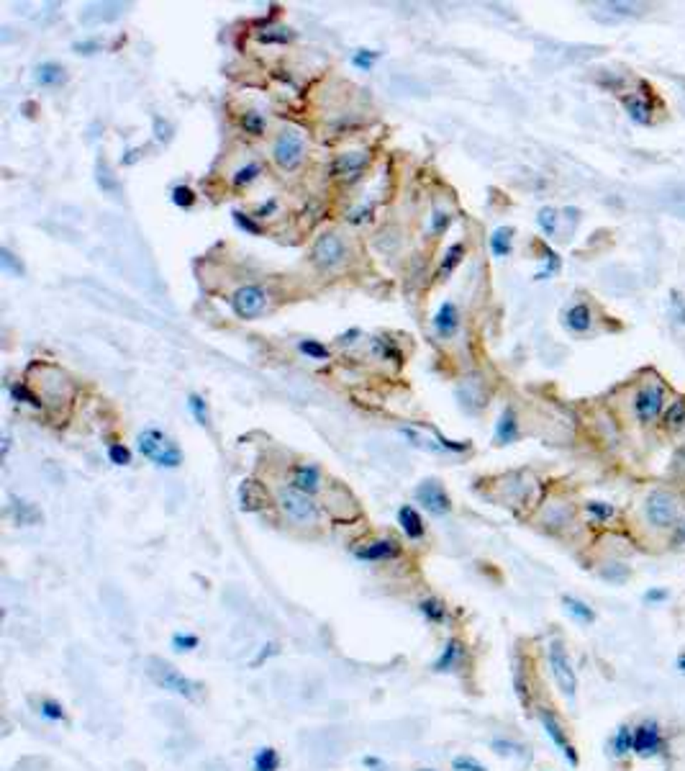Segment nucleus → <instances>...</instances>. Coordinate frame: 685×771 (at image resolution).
I'll use <instances>...</instances> for the list:
<instances>
[{"label": "nucleus", "instance_id": "1", "mask_svg": "<svg viewBox=\"0 0 685 771\" xmlns=\"http://www.w3.org/2000/svg\"><path fill=\"white\" fill-rule=\"evenodd\" d=\"M147 674H149V679L157 684V687L167 689V692L182 697V699H198L203 692L201 684L193 682V679H187L185 674H180L178 668L162 659L147 661Z\"/></svg>", "mask_w": 685, "mask_h": 771}, {"label": "nucleus", "instance_id": "2", "mask_svg": "<svg viewBox=\"0 0 685 771\" xmlns=\"http://www.w3.org/2000/svg\"><path fill=\"white\" fill-rule=\"evenodd\" d=\"M644 517L655 530H672L680 524V499L670 488H652L644 499Z\"/></svg>", "mask_w": 685, "mask_h": 771}, {"label": "nucleus", "instance_id": "3", "mask_svg": "<svg viewBox=\"0 0 685 771\" xmlns=\"http://www.w3.org/2000/svg\"><path fill=\"white\" fill-rule=\"evenodd\" d=\"M136 442H139V453H142L147 460H152L154 465H159V468H178V465L182 463V453H180V448L162 432V429H154V427L144 429V432H139Z\"/></svg>", "mask_w": 685, "mask_h": 771}, {"label": "nucleus", "instance_id": "4", "mask_svg": "<svg viewBox=\"0 0 685 771\" xmlns=\"http://www.w3.org/2000/svg\"><path fill=\"white\" fill-rule=\"evenodd\" d=\"M305 160V136L300 129H283L272 142V162L277 170L295 172Z\"/></svg>", "mask_w": 685, "mask_h": 771}, {"label": "nucleus", "instance_id": "5", "mask_svg": "<svg viewBox=\"0 0 685 771\" xmlns=\"http://www.w3.org/2000/svg\"><path fill=\"white\" fill-rule=\"evenodd\" d=\"M277 507H280V512H283L291 522L300 524V527L316 524L321 517L319 504L313 502V496L303 494V491H298V488H293V486L277 488Z\"/></svg>", "mask_w": 685, "mask_h": 771}, {"label": "nucleus", "instance_id": "6", "mask_svg": "<svg viewBox=\"0 0 685 771\" xmlns=\"http://www.w3.org/2000/svg\"><path fill=\"white\" fill-rule=\"evenodd\" d=\"M547 661H550L552 679H554V684L559 687V692H562L567 699H573L575 692H578V674H575L570 653H567L562 640H552L550 648H547Z\"/></svg>", "mask_w": 685, "mask_h": 771}, {"label": "nucleus", "instance_id": "7", "mask_svg": "<svg viewBox=\"0 0 685 771\" xmlns=\"http://www.w3.org/2000/svg\"><path fill=\"white\" fill-rule=\"evenodd\" d=\"M632 409H634V417H637L639 425L655 422L657 417L667 409V389H665L663 383H647V386H641V389L634 394Z\"/></svg>", "mask_w": 685, "mask_h": 771}, {"label": "nucleus", "instance_id": "8", "mask_svg": "<svg viewBox=\"0 0 685 771\" xmlns=\"http://www.w3.org/2000/svg\"><path fill=\"white\" fill-rule=\"evenodd\" d=\"M347 255H350V247L336 232H324L311 247V260L324 270L339 268L347 260Z\"/></svg>", "mask_w": 685, "mask_h": 771}, {"label": "nucleus", "instance_id": "9", "mask_svg": "<svg viewBox=\"0 0 685 771\" xmlns=\"http://www.w3.org/2000/svg\"><path fill=\"white\" fill-rule=\"evenodd\" d=\"M665 751V735L663 727L655 718L641 720L639 725L634 727V749L632 753L639 758H655Z\"/></svg>", "mask_w": 685, "mask_h": 771}, {"label": "nucleus", "instance_id": "10", "mask_svg": "<svg viewBox=\"0 0 685 771\" xmlns=\"http://www.w3.org/2000/svg\"><path fill=\"white\" fill-rule=\"evenodd\" d=\"M229 306L239 319H257L267 309V293L260 285H241L231 293Z\"/></svg>", "mask_w": 685, "mask_h": 771}, {"label": "nucleus", "instance_id": "11", "mask_svg": "<svg viewBox=\"0 0 685 771\" xmlns=\"http://www.w3.org/2000/svg\"><path fill=\"white\" fill-rule=\"evenodd\" d=\"M539 723H542L544 733L550 735V741L554 743V746L559 749V753L565 756L567 764L570 766L580 764V756H578V751H575V746H573V741H570V735H567L565 725L559 723V718L550 710V707H539Z\"/></svg>", "mask_w": 685, "mask_h": 771}, {"label": "nucleus", "instance_id": "12", "mask_svg": "<svg viewBox=\"0 0 685 771\" xmlns=\"http://www.w3.org/2000/svg\"><path fill=\"white\" fill-rule=\"evenodd\" d=\"M367 165H370V155H367V152H344V155H339V157L331 162V178L352 183V180L362 178V172L367 170Z\"/></svg>", "mask_w": 685, "mask_h": 771}, {"label": "nucleus", "instance_id": "13", "mask_svg": "<svg viewBox=\"0 0 685 771\" xmlns=\"http://www.w3.org/2000/svg\"><path fill=\"white\" fill-rule=\"evenodd\" d=\"M416 499H418V504H424V510H429L432 514L444 517L452 512V499H449V494L441 488L439 481H424V484L416 488Z\"/></svg>", "mask_w": 685, "mask_h": 771}, {"label": "nucleus", "instance_id": "14", "mask_svg": "<svg viewBox=\"0 0 685 771\" xmlns=\"http://www.w3.org/2000/svg\"><path fill=\"white\" fill-rule=\"evenodd\" d=\"M401 555V545L398 540L393 538H378L370 540V543H362V545L354 548V558L359 561H390V558H398Z\"/></svg>", "mask_w": 685, "mask_h": 771}, {"label": "nucleus", "instance_id": "15", "mask_svg": "<svg viewBox=\"0 0 685 771\" xmlns=\"http://www.w3.org/2000/svg\"><path fill=\"white\" fill-rule=\"evenodd\" d=\"M291 484L288 486L293 488H298V491H303V494L313 496V494H319L321 491V471L316 468L313 463H298V465H293L291 468Z\"/></svg>", "mask_w": 685, "mask_h": 771}, {"label": "nucleus", "instance_id": "16", "mask_svg": "<svg viewBox=\"0 0 685 771\" xmlns=\"http://www.w3.org/2000/svg\"><path fill=\"white\" fill-rule=\"evenodd\" d=\"M267 504L270 494L265 491V486H262L260 481L252 479L241 481V486H239V507H241V512H260Z\"/></svg>", "mask_w": 685, "mask_h": 771}, {"label": "nucleus", "instance_id": "17", "mask_svg": "<svg viewBox=\"0 0 685 771\" xmlns=\"http://www.w3.org/2000/svg\"><path fill=\"white\" fill-rule=\"evenodd\" d=\"M432 324L439 337H452V335L460 330V309H457L455 301H444V304L437 309Z\"/></svg>", "mask_w": 685, "mask_h": 771}, {"label": "nucleus", "instance_id": "18", "mask_svg": "<svg viewBox=\"0 0 685 771\" xmlns=\"http://www.w3.org/2000/svg\"><path fill=\"white\" fill-rule=\"evenodd\" d=\"M621 103H624V111L629 113V119H632L634 124H641V127L652 124V113H655V108H652V103H649L647 93L624 96L621 98Z\"/></svg>", "mask_w": 685, "mask_h": 771}, {"label": "nucleus", "instance_id": "19", "mask_svg": "<svg viewBox=\"0 0 685 771\" xmlns=\"http://www.w3.org/2000/svg\"><path fill=\"white\" fill-rule=\"evenodd\" d=\"M562 322H565V327L573 332V335H585V332H590V327H593V311H590V306L585 301H578V304H573V306L565 311Z\"/></svg>", "mask_w": 685, "mask_h": 771}, {"label": "nucleus", "instance_id": "20", "mask_svg": "<svg viewBox=\"0 0 685 771\" xmlns=\"http://www.w3.org/2000/svg\"><path fill=\"white\" fill-rule=\"evenodd\" d=\"M465 661V645L460 640H449L444 648H441L439 659L434 661V671L437 674H449V671H457Z\"/></svg>", "mask_w": 685, "mask_h": 771}, {"label": "nucleus", "instance_id": "21", "mask_svg": "<svg viewBox=\"0 0 685 771\" xmlns=\"http://www.w3.org/2000/svg\"><path fill=\"white\" fill-rule=\"evenodd\" d=\"M519 437V417L514 406H506L496 422V442L498 445H511Z\"/></svg>", "mask_w": 685, "mask_h": 771}, {"label": "nucleus", "instance_id": "22", "mask_svg": "<svg viewBox=\"0 0 685 771\" xmlns=\"http://www.w3.org/2000/svg\"><path fill=\"white\" fill-rule=\"evenodd\" d=\"M398 524H401V530L406 532V538H411V540H421L426 535L424 519H421L416 507H411V504H406V507L398 510Z\"/></svg>", "mask_w": 685, "mask_h": 771}, {"label": "nucleus", "instance_id": "23", "mask_svg": "<svg viewBox=\"0 0 685 771\" xmlns=\"http://www.w3.org/2000/svg\"><path fill=\"white\" fill-rule=\"evenodd\" d=\"M34 80H36L39 85H44V88H57V85H62L67 80V72H65V67L57 65V62H41V65L34 70Z\"/></svg>", "mask_w": 685, "mask_h": 771}, {"label": "nucleus", "instance_id": "24", "mask_svg": "<svg viewBox=\"0 0 685 771\" xmlns=\"http://www.w3.org/2000/svg\"><path fill=\"white\" fill-rule=\"evenodd\" d=\"M418 612L424 614L426 622L432 625H444L449 620V607L439 600V597H426V600L418 602Z\"/></svg>", "mask_w": 685, "mask_h": 771}, {"label": "nucleus", "instance_id": "25", "mask_svg": "<svg viewBox=\"0 0 685 771\" xmlns=\"http://www.w3.org/2000/svg\"><path fill=\"white\" fill-rule=\"evenodd\" d=\"M491 252L493 257H508L511 255V247H514V226H498L491 232Z\"/></svg>", "mask_w": 685, "mask_h": 771}, {"label": "nucleus", "instance_id": "26", "mask_svg": "<svg viewBox=\"0 0 685 771\" xmlns=\"http://www.w3.org/2000/svg\"><path fill=\"white\" fill-rule=\"evenodd\" d=\"M562 604H565L567 614L575 617L578 622H583V625H593V622H596V612H593V607H588L583 600L573 597V594H565V597H562Z\"/></svg>", "mask_w": 685, "mask_h": 771}, {"label": "nucleus", "instance_id": "27", "mask_svg": "<svg viewBox=\"0 0 685 771\" xmlns=\"http://www.w3.org/2000/svg\"><path fill=\"white\" fill-rule=\"evenodd\" d=\"M632 749H634V727L621 725L613 733V738H611V753L616 758H624L632 753Z\"/></svg>", "mask_w": 685, "mask_h": 771}, {"label": "nucleus", "instance_id": "28", "mask_svg": "<svg viewBox=\"0 0 685 771\" xmlns=\"http://www.w3.org/2000/svg\"><path fill=\"white\" fill-rule=\"evenodd\" d=\"M262 175V165L260 162H246V165L237 167L231 172V188H246L252 186L254 180Z\"/></svg>", "mask_w": 685, "mask_h": 771}, {"label": "nucleus", "instance_id": "29", "mask_svg": "<svg viewBox=\"0 0 685 771\" xmlns=\"http://www.w3.org/2000/svg\"><path fill=\"white\" fill-rule=\"evenodd\" d=\"M252 769L254 771H277L280 769V753H277L272 746H265V749H260L254 753Z\"/></svg>", "mask_w": 685, "mask_h": 771}, {"label": "nucleus", "instance_id": "30", "mask_svg": "<svg viewBox=\"0 0 685 771\" xmlns=\"http://www.w3.org/2000/svg\"><path fill=\"white\" fill-rule=\"evenodd\" d=\"M585 514L590 517L593 524H606L608 519L616 517V507L608 502H588L585 504Z\"/></svg>", "mask_w": 685, "mask_h": 771}, {"label": "nucleus", "instance_id": "31", "mask_svg": "<svg viewBox=\"0 0 685 771\" xmlns=\"http://www.w3.org/2000/svg\"><path fill=\"white\" fill-rule=\"evenodd\" d=\"M462 257H465V245H462V242H455V245H452V247H449L447 252H444V260H441L439 273H437V276H439V278H447L449 273H452V270H455L457 265L462 262Z\"/></svg>", "mask_w": 685, "mask_h": 771}, {"label": "nucleus", "instance_id": "32", "mask_svg": "<svg viewBox=\"0 0 685 771\" xmlns=\"http://www.w3.org/2000/svg\"><path fill=\"white\" fill-rule=\"evenodd\" d=\"M187 409L193 412L195 422H198L201 427H208V425H211V412H208V404H206V399H203L201 394H190V396H187Z\"/></svg>", "mask_w": 685, "mask_h": 771}, {"label": "nucleus", "instance_id": "33", "mask_svg": "<svg viewBox=\"0 0 685 771\" xmlns=\"http://www.w3.org/2000/svg\"><path fill=\"white\" fill-rule=\"evenodd\" d=\"M665 427L667 429H680L685 425V399H678V401H672L667 409H665Z\"/></svg>", "mask_w": 685, "mask_h": 771}, {"label": "nucleus", "instance_id": "34", "mask_svg": "<svg viewBox=\"0 0 685 771\" xmlns=\"http://www.w3.org/2000/svg\"><path fill=\"white\" fill-rule=\"evenodd\" d=\"M239 124H241V131L249 136H262L265 134V127H267L265 119H262V113H257V111L241 113V121H239Z\"/></svg>", "mask_w": 685, "mask_h": 771}, {"label": "nucleus", "instance_id": "35", "mask_svg": "<svg viewBox=\"0 0 685 771\" xmlns=\"http://www.w3.org/2000/svg\"><path fill=\"white\" fill-rule=\"evenodd\" d=\"M39 715L44 720H49V723H65L67 720V712H65V707L57 699H41L39 702Z\"/></svg>", "mask_w": 685, "mask_h": 771}, {"label": "nucleus", "instance_id": "36", "mask_svg": "<svg viewBox=\"0 0 685 771\" xmlns=\"http://www.w3.org/2000/svg\"><path fill=\"white\" fill-rule=\"evenodd\" d=\"M557 209H552V206H544V209H539V214H536V224H539V229H542L547 237H554V232H557Z\"/></svg>", "mask_w": 685, "mask_h": 771}, {"label": "nucleus", "instance_id": "37", "mask_svg": "<svg viewBox=\"0 0 685 771\" xmlns=\"http://www.w3.org/2000/svg\"><path fill=\"white\" fill-rule=\"evenodd\" d=\"M539 250H542V255H544V270L542 273H536V280H547L552 273H557V270L562 268V260H559L557 252L550 250L547 245H539Z\"/></svg>", "mask_w": 685, "mask_h": 771}, {"label": "nucleus", "instance_id": "38", "mask_svg": "<svg viewBox=\"0 0 685 771\" xmlns=\"http://www.w3.org/2000/svg\"><path fill=\"white\" fill-rule=\"evenodd\" d=\"M298 350L311 360H328V355H331L326 344H321L319 339H300Z\"/></svg>", "mask_w": 685, "mask_h": 771}, {"label": "nucleus", "instance_id": "39", "mask_svg": "<svg viewBox=\"0 0 685 771\" xmlns=\"http://www.w3.org/2000/svg\"><path fill=\"white\" fill-rule=\"evenodd\" d=\"M449 224H452V214L444 209H437L432 214V219H429V234H434V237H441V234L447 232Z\"/></svg>", "mask_w": 685, "mask_h": 771}, {"label": "nucleus", "instance_id": "40", "mask_svg": "<svg viewBox=\"0 0 685 771\" xmlns=\"http://www.w3.org/2000/svg\"><path fill=\"white\" fill-rule=\"evenodd\" d=\"M11 396H13V401H23V404L34 406V409H41V406H44V401H39V396L36 394H31L26 383H15V386H11Z\"/></svg>", "mask_w": 685, "mask_h": 771}, {"label": "nucleus", "instance_id": "41", "mask_svg": "<svg viewBox=\"0 0 685 771\" xmlns=\"http://www.w3.org/2000/svg\"><path fill=\"white\" fill-rule=\"evenodd\" d=\"M198 645H201V637L198 635H190V633H175V635H172V648L178 653L195 651Z\"/></svg>", "mask_w": 685, "mask_h": 771}, {"label": "nucleus", "instance_id": "42", "mask_svg": "<svg viewBox=\"0 0 685 771\" xmlns=\"http://www.w3.org/2000/svg\"><path fill=\"white\" fill-rule=\"evenodd\" d=\"M172 203H175L178 209H190V206L195 203L193 188L190 186H175L172 188Z\"/></svg>", "mask_w": 685, "mask_h": 771}, {"label": "nucleus", "instance_id": "43", "mask_svg": "<svg viewBox=\"0 0 685 771\" xmlns=\"http://www.w3.org/2000/svg\"><path fill=\"white\" fill-rule=\"evenodd\" d=\"M378 60H380V52H375V49H357L354 57H352V65L359 70H373Z\"/></svg>", "mask_w": 685, "mask_h": 771}, {"label": "nucleus", "instance_id": "44", "mask_svg": "<svg viewBox=\"0 0 685 771\" xmlns=\"http://www.w3.org/2000/svg\"><path fill=\"white\" fill-rule=\"evenodd\" d=\"M15 517H18V522H21V524H36L39 519H41L39 510L34 507V504H29V502H18V504H15Z\"/></svg>", "mask_w": 685, "mask_h": 771}, {"label": "nucleus", "instance_id": "45", "mask_svg": "<svg viewBox=\"0 0 685 771\" xmlns=\"http://www.w3.org/2000/svg\"><path fill=\"white\" fill-rule=\"evenodd\" d=\"M514 689H516V694H519V699H521L524 704H529L531 702V692H529V682H526V676H524V666L519 663L514 671Z\"/></svg>", "mask_w": 685, "mask_h": 771}, {"label": "nucleus", "instance_id": "46", "mask_svg": "<svg viewBox=\"0 0 685 771\" xmlns=\"http://www.w3.org/2000/svg\"><path fill=\"white\" fill-rule=\"evenodd\" d=\"M108 458H111L113 465H128L131 463V450L126 445H121V442H111L108 445Z\"/></svg>", "mask_w": 685, "mask_h": 771}, {"label": "nucleus", "instance_id": "47", "mask_svg": "<svg viewBox=\"0 0 685 771\" xmlns=\"http://www.w3.org/2000/svg\"><path fill=\"white\" fill-rule=\"evenodd\" d=\"M0 268L6 270V273H11V276H23V265L15 260V255L8 247L0 250Z\"/></svg>", "mask_w": 685, "mask_h": 771}, {"label": "nucleus", "instance_id": "48", "mask_svg": "<svg viewBox=\"0 0 685 771\" xmlns=\"http://www.w3.org/2000/svg\"><path fill=\"white\" fill-rule=\"evenodd\" d=\"M606 11L613 15H639L644 8L637 6V3H606Z\"/></svg>", "mask_w": 685, "mask_h": 771}, {"label": "nucleus", "instance_id": "49", "mask_svg": "<svg viewBox=\"0 0 685 771\" xmlns=\"http://www.w3.org/2000/svg\"><path fill=\"white\" fill-rule=\"evenodd\" d=\"M670 309H672V316L678 319V324L685 327V296L680 291H675V288L670 291Z\"/></svg>", "mask_w": 685, "mask_h": 771}, {"label": "nucleus", "instance_id": "50", "mask_svg": "<svg viewBox=\"0 0 685 771\" xmlns=\"http://www.w3.org/2000/svg\"><path fill=\"white\" fill-rule=\"evenodd\" d=\"M293 39V31L291 29H270L267 34H260V41H267V44H272V41H277V44H288Z\"/></svg>", "mask_w": 685, "mask_h": 771}, {"label": "nucleus", "instance_id": "51", "mask_svg": "<svg viewBox=\"0 0 685 771\" xmlns=\"http://www.w3.org/2000/svg\"><path fill=\"white\" fill-rule=\"evenodd\" d=\"M234 221H237L239 229H244V232L257 234V237H260V234H262V226L257 224V221H254L252 216H246V214H241V211H234Z\"/></svg>", "mask_w": 685, "mask_h": 771}, {"label": "nucleus", "instance_id": "52", "mask_svg": "<svg viewBox=\"0 0 685 771\" xmlns=\"http://www.w3.org/2000/svg\"><path fill=\"white\" fill-rule=\"evenodd\" d=\"M452 769L455 771H488L483 764H480V761H477V758H472V756H457L455 761H452Z\"/></svg>", "mask_w": 685, "mask_h": 771}, {"label": "nucleus", "instance_id": "53", "mask_svg": "<svg viewBox=\"0 0 685 771\" xmlns=\"http://www.w3.org/2000/svg\"><path fill=\"white\" fill-rule=\"evenodd\" d=\"M98 183H100L103 190H116L119 188V183L111 178V170L105 167V162H98Z\"/></svg>", "mask_w": 685, "mask_h": 771}, {"label": "nucleus", "instance_id": "54", "mask_svg": "<svg viewBox=\"0 0 685 771\" xmlns=\"http://www.w3.org/2000/svg\"><path fill=\"white\" fill-rule=\"evenodd\" d=\"M277 653H280V645H277V643H265V645H262V648H260V653L254 656L252 666H262L265 661L272 659V656H277Z\"/></svg>", "mask_w": 685, "mask_h": 771}, {"label": "nucleus", "instance_id": "55", "mask_svg": "<svg viewBox=\"0 0 685 771\" xmlns=\"http://www.w3.org/2000/svg\"><path fill=\"white\" fill-rule=\"evenodd\" d=\"M491 746H493V751H498L500 756H516V753L521 751L516 743L506 741V738H496V741H491Z\"/></svg>", "mask_w": 685, "mask_h": 771}, {"label": "nucleus", "instance_id": "56", "mask_svg": "<svg viewBox=\"0 0 685 771\" xmlns=\"http://www.w3.org/2000/svg\"><path fill=\"white\" fill-rule=\"evenodd\" d=\"M370 219H373V209L370 206H362V209H354L347 214V221H352V224H365Z\"/></svg>", "mask_w": 685, "mask_h": 771}, {"label": "nucleus", "instance_id": "57", "mask_svg": "<svg viewBox=\"0 0 685 771\" xmlns=\"http://www.w3.org/2000/svg\"><path fill=\"white\" fill-rule=\"evenodd\" d=\"M665 600H667V592H665L663 586H655V589H647V592H644V602H647V604H660V602H665Z\"/></svg>", "mask_w": 685, "mask_h": 771}, {"label": "nucleus", "instance_id": "58", "mask_svg": "<svg viewBox=\"0 0 685 771\" xmlns=\"http://www.w3.org/2000/svg\"><path fill=\"white\" fill-rule=\"evenodd\" d=\"M275 211H277V201H275V198H270V203H262L260 209L254 211V216H257V219H267V216H272Z\"/></svg>", "mask_w": 685, "mask_h": 771}, {"label": "nucleus", "instance_id": "59", "mask_svg": "<svg viewBox=\"0 0 685 771\" xmlns=\"http://www.w3.org/2000/svg\"><path fill=\"white\" fill-rule=\"evenodd\" d=\"M75 49H80V54L82 49H85V54H90V49H98V41H82V44H75Z\"/></svg>", "mask_w": 685, "mask_h": 771}, {"label": "nucleus", "instance_id": "60", "mask_svg": "<svg viewBox=\"0 0 685 771\" xmlns=\"http://www.w3.org/2000/svg\"><path fill=\"white\" fill-rule=\"evenodd\" d=\"M675 540H678V543H685V519L678 524V535H675Z\"/></svg>", "mask_w": 685, "mask_h": 771}, {"label": "nucleus", "instance_id": "61", "mask_svg": "<svg viewBox=\"0 0 685 771\" xmlns=\"http://www.w3.org/2000/svg\"><path fill=\"white\" fill-rule=\"evenodd\" d=\"M678 671H683L685 674V653H680L678 656Z\"/></svg>", "mask_w": 685, "mask_h": 771}, {"label": "nucleus", "instance_id": "62", "mask_svg": "<svg viewBox=\"0 0 685 771\" xmlns=\"http://www.w3.org/2000/svg\"><path fill=\"white\" fill-rule=\"evenodd\" d=\"M418 771H434V769H418Z\"/></svg>", "mask_w": 685, "mask_h": 771}]
</instances>
